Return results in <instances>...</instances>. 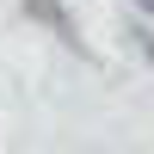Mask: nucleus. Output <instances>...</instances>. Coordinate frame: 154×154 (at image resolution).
I'll return each mask as SVG.
<instances>
[{"mask_svg":"<svg viewBox=\"0 0 154 154\" xmlns=\"http://www.w3.org/2000/svg\"><path fill=\"white\" fill-rule=\"evenodd\" d=\"M136 12H154V0H136Z\"/></svg>","mask_w":154,"mask_h":154,"instance_id":"nucleus-1","label":"nucleus"}]
</instances>
